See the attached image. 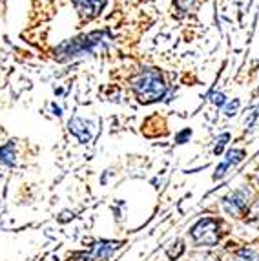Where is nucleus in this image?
I'll use <instances>...</instances> for the list:
<instances>
[{
  "label": "nucleus",
  "instance_id": "obj_16",
  "mask_svg": "<svg viewBox=\"0 0 259 261\" xmlns=\"http://www.w3.org/2000/svg\"><path fill=\"white\" fill-rule=\"evenodd\" d=\"M194 2L195 0H173V4H175V8H177L179 11H188Z\"/></svg>",
  "mask_w": 259,
  "mask_h": 261
},
{
  "label": "nucleus",
  "instance_id": "obj_12",
  "mask_svg": "<svg viewBox=\"0 0 259 261\" xmlns=\"http://www.w3.org/2000/svg\"><path fill=\"white\" fill-rule=\"evenodd\" d=\"M239 106H241V100H239V99H232V100H228V102L225 105L223 112H225L226 117H236V115H238V112H239Z\"/></svg>",
  "mask_w": 259,
  "mask_h": 261
},
{
  "label": "nucleus",
  "instance_id": "obj_2",
  "mask_svg": "<svg viewBox=\"0 0 259 261\" xmlns=\"http://www.w3.org/2000/svg\"><path fill=\"white\" fill-rule=\"evenodd\" d=\"M132 90L141 105H153L166 95L168 84L159 70L146 68L132 81Z\"/></svg>",
  "mask_w": 259,
  "mask_h": 261
},
{
  "label": "nucleus",
  "instance_id": "obj_14",
  "mask_svg": "<svg viewBox=\"0 0 259 261\" xmlns=\"http://www.w3.org/2000/svg\"><path fill=\"white\" fill-rule=\"evenodd\" d=\"M192 137V130L190 128H185V130H181L177 135H175V143L177 144H185L188 143V139Z\"/></svg>",
  "mask_w": 259,
  "mask_h": 261
},
{
  "label": "nucleus",
  "instance_id": "obj_5",
  "mask_svg": "<svg viewBox=\"0 0 259 261\" xmlns=\"http://www.w3.org/2000/svg\"><path fill=\"white\" fill-rule=\"evenodd\" d=\"M245 157H246V152L243 148H230L228 152L225 153V159H223V163H219V166L216 168V172H214L212 179H214V181H219V179H223L226 175V172H228L230 168H234V166H238L239 163L245 159Z\"/></svg>",
  "mask_w": 259,
  "mask_h": 261
},
{
  "label": "nucleus",
  "instance_id": "obj_7",
  "mask_svg": "<svg viewBox=\"0 0 259 261\" xmlns=\"http://www.w3.org/2000/svg\"><path fill=\"white\" fill-rule=\"evenodd\" d=\"M246 199H248L246 190L239 188V190H234L232 194H228L223 199V206H225L226 214H230V216H241V212L246 208Z\"/></svg>",
  "mask_w": 259,
  "mask_h": 261
},
{
  "label": "nucleus",
  "instance_id": "obj_4",
  "mask_svg": "<svg viewBox=\"0 0 259 261\" xmlns=\"http://www.w3.org/2000/svg\"><path fill=\"white\" fill-rule=\"evenodd\" d=\"M108 0H71L82 22H90L100 15Z\"/></svg>",
  "mask_w": 259,
  "mask_h": 261
},
{
  "label": "nucleus",
  "instance_id": "obj_10",
  "mask_svg": "<svg viewBox=\"0 0 259 261\" xmlns=\"http://www.w3.org/2000/svg\"><path fill=\"white\" fill-rule=\"evenodd\" d=\"M230 137H232V135H230L228 132H225V134H221L219 137H217V143H216V146H214V155H223Z\"/></svg>",
  "mask_w": 259,
  "mask_h": 261
},
{
  "label": "nucleus",
  "instance_id": "obj_17",
  "mask_svg": "<svg viewBox=\"0 0 259 261\" xmlns=\"http://www.w3.org/2000/svg\"><path fill=\"white\" fill-rule=\"evenodd\" d=\"M51 110H53V115H55V117H61V115H62L61 106H57L55 102H51Z\"/></svg>",
  "mask_w": 259,
  "mask_h": 261
},
{
  "label": "nucleus",
  "instance_id": "obj_6",
  "mask_svg": "<svg viewBox=\"0 0 259 261\" xmlns=\"http://www.w3.org/2000/svg\"><path fill=\"white\" fill-rule=\"evenodd\" d=\"M68 130L69 134L73 135L75 139L81 144H86L91 141V135H93V128H91L90 121H84L81 117H71L68 122Z\"/></svg>",
  "mask_w": 259,
  "mask_h": 261
},
{
  "label": "nucleus",
  "instance_id": "obj_9",
  "mask_svg": "<svg viewBox=\"0 0 259 261\" xmlns=\"http://www.w3.org/2000/svg\"><path fill=\"white\" fill-rule=\"evenodd\" d=\"M0 165L8 166V168H13L17 165V144H15V141H8L0 146Z\"/></svg>",
  "mask_w": 259,
  "mask_h": 261
},
{
  "label": "nucleus",
  "instance_id": "obj_8",
  "mask_svg": "<svg viewBox=\"0 0 259 261\" xmlns=\"http://www.w3.org/2000/svg\"><path fill=\"white\" fill-rule=\"evenodd\" d=\"M121 245L122 243H119V241H97L93 245V250H91V257L93 259H108Z\"/></svg>",
  "mask_w": 259,
  "mask_h": 261
},
{
  "label": "nucleus",
  "instance_id": "obj_15",
  "mask_svg": "<svg viewBox=\"0 0 259 261\" xmlns=\"http://www.w3.org/2000/svg\"><path fill=\"white\" fill-rule=\"evenodd\" d=\"M183 250H185V245H183V241H175V250H173V248H168V257H172V259H177V257L183 254Z\"/></svg>",
  "mask_w": 259,
  "mask_h": 261
},
{
  "label": "nucleus",
  "instance_id": "obj_3",
  "mask_svg": "<svg viewBox=\"0 0 259 261\" xmlns=\"http://www.w3.org/2000/svg\"><path fill=\"white\" fill-rule=\"evenodd\" d=\"M192 240L197 245L204 247H214L219 241V223L214 218H203L199 219L190 230Z\"/></svg>",
  "mask_w": 259,
  "mask_h": 261
},
{
  "label": "nucleus",
  "instance_id": "obj_13",
  "mask_svg": "<svg viewBox=\"0 0 259 261\" xmlns=\"http://www.w3.org/2000/svg\"><path fill=\"white\" fill-rule=\"evenodd\" d=\"M210 102L214 106H217V108H225V105L228 100H226V95L223 92H214L210 95Z\"/></svg>",
  "mask_w": 259,
  "mask_h": 261
},
{
  "label": "nucleus",
  "instance_id": "obj_1",
  "mask_svg": "<svg viewBox=\"0 0 259 261\" xmlns=\"http://www.w3.org/2000/svg\"><path fill=\"white\" fill-rule=\"evenodd\" d=\"M112 40L106 31H91V33H84L75 39L64 40L55 48V59L57 61H73L79 57L93 55L97 49H102V44Z\"/></svg>",
  "mask_w": 259,
  "mask_h": 261
},
{
  "label": "nucleus",
  "instance_id": "obj_11",
  "mask_svg": "<svg viewBox=\"0 0 259 261\" xmlns=\"http://www.w3.org/2000/svg\"><path fill=\"white\" fill-rule=\"evenodd\" d=\"M236 261H259V254H255L252 248H241L236 254Z\"/></svg>",
  "mask_w": 259,
  "mask_h": 261
}]
</instances>
